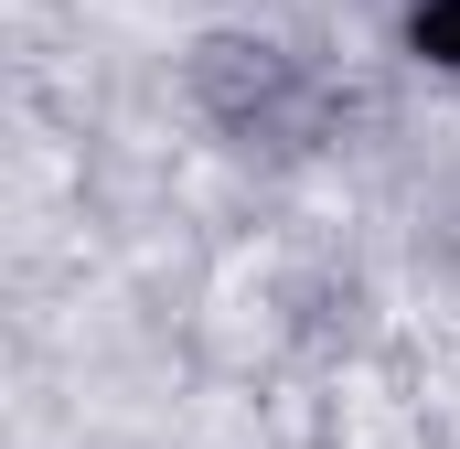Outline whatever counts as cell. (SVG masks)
Listing matches in <instances>:
<instances>
[{"instance_id": "cell-1", "label": "cell", "mask_w": 460, "mask_h": 449, "mask_svg": "<svg viewBox=\"0 0 460 449\" xmlns=\"http://www.w3.org/2000/svg\"><path fill=\"white\" fill-rule=\"evenodd\" d=\"M182 86H193L204 128L235 139V150H311L332 128V86L289 43H268V32H204L193 65H182Z\"/></svg>"}, {"instance_id": "cell-2", "label": "cell", "mask_w": 460, "mask_h": 449, "mask_svg": "<svg viewBox=\"0 0 460 449\" xmlns=\"http://www.w3.org/2000/svg\"><path fill=\"white\" fill-rule=\"evenodd\" d=\"M407 54L460 75V0H407Z\"/></svg>"}]
</instances>
